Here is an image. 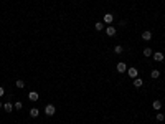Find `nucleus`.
<instances>
[{"instance_id":"nucleus-1","label":"nucleus","mask_w":165,"mask_h":124,"mask_svg":"<svg viewBox=\"0 0 165 124\" xmlns=\"http://www.w3.org/2000/svg\"><path fill=\"white\" fill-rule=\"evenodd\" d=\"M127 75L130 76V78H137L139 76V71H137V68H135V66H130V68H127Z\"/></svg>"},{"instance_id":"nucleus-2","label":"nucleus","mask_w":165,"mask_h":124,"mask_svg":"<svg viewBox=\"0 0 165 124\" xmlns=\"http://www.w3.org/2000/svg\"><path fill=\"white\" fill-rule=\"evenodd\" d=\"M55 112H56V108L53 104H48L46 108H45V114H46V116H53Z\"/></svg>"},{"instance_id":"nucleus-3","label":"nucleus","mask_w":165,"mask_h":124,"mask_svg":"<svg viewBox=\"0 0 165 124\" xmlns=\"http://www.w3.org/2000/svg\"><path fill=\"white\" fill-rule=\"evenodd\" d=\"M102 22H104V23H112V22H114V15H112V13H106L104 18H102Z\"/></svg>"},{"instance_id":"nucleus-4","label":"nucleus","mask_w":165,"mask_h":124,"mask_svg":"<svg viewBox=\"0 0 165 124\" xmlns=\"http://www.w3.org/2000/svg\"><path fill=\"white\" fill-rule=\"evenodd\" d=\"M152 56H153V60H155V61H163V58H165L162 51H155Z\"/></svg>"},{"instance_id":"nucleus-5","label":"nucleus","mask_w":165,"mask_h":124,"mask_svg":"<svg viewBox=\"0 0 165 124\" xmlns=\"http://www.w3.org/2000/svg\"><path fill=\"white\" fill-rule=\"evenodd\" d=\"M38 93H36V91H30V93H28V99H30V101H38Z\"/></svg>"},{"instance_id":"nucleus-6","label":"nucleus","mask_w":165,"mask_h":124,"mask_svg":"<svg viewBox=\"0 0 165 124\" xmlns=\"http://www.w3.org/2000/svg\"><path fill=\"white\" fill-rule=\"evenodd\" d=\"M116 68H117L119 73H124V71H127V65L121 61V63H117V66H116Z\"/></svg>"},{"instance_id":"nucleus-7","label":"nucleus","mask_w":165,"mask_h":124,"mask_svg":"<svg viewBox=\"0 0 165 124\" xmlns=\"http://www.w3.org/2000/svg\"><path fill=\"white\" fill-rule=\"evenodd\" d=\"M106 35H107V36H114V35H116V28L109 25V27L106 28Z\"/></svg>"},{"instance_id":"nucleus-8","label":"nucleus","mask_w":165,"mask_h":124,"mask_svg":"<svg viewBox=\"0 0 165 124\" xmlns=\"http://www.w3.org/2000/svg\"><path fill=\"white\" fill-rule=\"evenodd\" d=\"M142 40L150 41V40H152V33H150L149 30H147V32H144V33H142Z\"/></svg>"},{"instance_id":"nucleus-9","label":"nucleus","mask_w":165,"mask_h":124,"mask_svg":"<svg viewBox=\"0 0 165 124\" xmlns=\"http://www.w3.org/2000/svg\"><path fill=\"white\" fill-rule=\"evenodd\" d=\"M4 109H5V112H12L13 111V104L12 103H4Z\"/></svg>"},{"instance_id":"nucleus-10","label":"nucleus","mask_w":165,"mask_h":124,"mask_svg":"<svg viewBox=\"0 0 165 124\" xmlns=\"http://www.w3.org/2000/svg\"><path fill=\"white\" fill-rule=\"evenodd\" d=\"M132 83H134V86H135V88H140L142 84H144V81H142L140 78H134V81H132Z\"/></svg>"},{"instance_id":"nucleus-11","label":"nucleus","mask_w":165,"mask_h":124,"mask_svg":"<svg viewBox=\"0 0 165 124\" xmlns=\"http://www.w3.org/2000/svg\"><path fill=\"white\" fill-rule=\"evenodd\" d=\"M142 53H144V56H147V58L153 55V51H152V50L149 48V46H147V48H144V51H142Z\"/></svg>"},{"instance_id":"nucleus-12","label":"nucleus","mask_w":165,"mask_h":124,"mask_svg":"<svg viewBox=\"0 0 165 124\" xmlns=\"http://www.w3.org/2000/svg\"><path fill=\"white\" fill-rule=\"evenodd\" d=\"M158 76H160V71H158V70H152V73H150V78H153V80H157Z\"/></svg>"},{"instance_id":"nucleus-13","label":"nucleus","mask_w":165,"mask_h":124,"mask_svg":"<svg viewBox=\"0 0 165 124\" xmlns=\"http://www.w3.org/2000/svg\"><path fill=\"white\" fill-rule=\"evenodd\" d=\"M152 106H153V109H157V111H158V109H162V103H160L158 99H155V101H153V104H152Z\"/></svg>"},{"instance_id":"nucleus-14","label":"nucleus","mask_w":165,"mask_h":124,"mask_svg":"<svg viewBox=\"0 0 165 124\" xmlns=\"http://www.w3.org/2000/svg\"><path fill=\"white\" fill-rule=\"evenodd\" d=\"M38 114H40V111H38L36 108L30 109V116H32V117H38Z\"/></svg>"},{"instance_id":"nucleus-15","label":"nucleus","mask_w":165,"mask_h":124,"mask_svg":"<svg viewBox=\"0 0 165 124\" xmlns=\"http://www.w3.org/2000/svg\"><path fill=\"white\" fill-rule=\"evenodd\" d=\"M122 51H124V50H122L121 45H116V46H114V53H116V55H121Z\"/></svg>"},{"instance_id":"nucleus-16","label":"nucleus","mask_w":165,"mask_h":124,"mask_svg":"<svg viewBox=\"0 0 165 124\" xmlns=\"http://www.w3.org/2000/svg\"><path fill=\"white\" fill-rule=\"evenodd\" d=\"M96 30H98V32L104 30V22H98V23H96Z\"/></svg>"},{"instance_id":"nucleus-17","label":"nucleus","mask_w":165,"mask_h":124,"mask_svg":"<svg viewBox=\"0 0 165 124\" xmlns=\"http://www.w3.org/2000/svg\"><path fill=\"white\" fill-rule=\"evenodd\" d=\"M13 108H15V109H22V108H23V104L20 103V101H17V103H13Z\"/></svg>"},{"instance_id":"nucleus-18","label":"nucleus","mask_w":165,"mask_h":124,"mask_svg":"<svg viewBox=\"0 0 165 124\" xmlns=\"http://www.w3.org/2000/svg\"><path fill=\"white\" fill-rule=\"evenodd\" d=\"M155 119H157V121H163V119H165V116L162 114V112H158L157 116H155Z\"/></svg>"},{"instance_id":"nucleus-19","label":"nucleus","mask_w":165,"mask_h":124,"mask_svg":"<svg viewBox=\"0 0 165 124\" xmlns=\"http://www.w3.org/2000/svg\"><path fill=\"white\" fill-rule=\"evenodd\" d=\"M23 86H25L23 81H22V80H17V88H23Z\"/></svg>"},{"instance_id":"nucleus-20","label":"nucleus","mask_w":165,"mask_h":124,"mask_svg":"<svg viewBox=\"0 0 165 124\" xmlns=\"http://www.w3.org/2000/svg\"><path fill=\"white\" fill-rule=\"evenodd\" d=\"M4 93H5V89H4V88H2V86H0V98L4 96Z\"/></svg>"},{"instance_id":"nucleus-21","label":"nucleus","mask_w":165,"mask_h":124,"mask_svg":"<svg viewBox=\"0 0 165 124\" xmlns=\"http://www.w3.org/2000/svg\"><path fill=\"white\" fill-rule=\"evenodd\" d=\"M2 106H4V104H2V101H0V108H2Z\"/></svg>"},{"instance_id":"nucleus-22","label":"nucleus","mask_w":165,"mask_h":124,"mask_svg":"<svg viewBox=\"0 0 165 124\" xmlns=\"http://www.w3.org/2000/svg\"><path fill=\"white\" fill-rule=\"evenodd\" d=\"M163 91H165V86H163Z\"/></svg>"}]
</instances>
